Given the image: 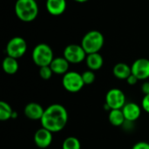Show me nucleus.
Here are the masks:
<instances>
[{"instance_id": "nucleus-1", "label": "nucleus", "mask_w": 149, "mask_h": 149, "mask_svg": "<svg viewBox=\"0 0 149 149\" xmlns=\"http://www.w3.org/2000/svg\"><path fill=\"white\" fill-rule=\"evenodd\" d=\"M68 121V112L66 108L60 104H52L45 109L44 114L40 120L42 127L52 133L62 131Z\"/></svg>"}, {"instance_id": "nucleus-2", "label": "nucleus", "mask_w": 149, "mask_h": 149, "mask_svg": "<svg viewBox=\"0 0 149 149\" xmlns=\"http://www.w3.org/2000/svg\"><path fill=\"white\" fill-rule=\"evenodd\" d=\"M14 10L17 17L22 22L34 21L38 15V5L36 0H17Z\"/></svg>"}, {"instance_id": "nucleus-3", "label": "nucleus", "mask_w": 149, "mask_h": 149, "mask_svg": "<svg viewBox=\"0 0 149 149\" xmlns=\"http://www.w3.org/2000/svg\"><path fill=\"white\" fill-rule=\"evenodd\" d=\"M105 44V38L103 34L96 30L86 32L81 40V46L86 54L99 52Z\"/></svg>"}, {"instance_id": "nucleus-4", "label": "nucleus", "mask_w": 149, "mask_h": 149, "mask_svg": "<svg viewBox=\"0 0 149 149\" xmlns=\"http://www.w3.org/2000/svg\"><path fill=\"white\" fill-rule=\"evenodd\" d=\"M31 58L33 63L38 67L50 65L54 58L52 49L47 44H38L32 50Z\"/></svg>"}, {"instance_id": "nucleus-5", "label": "nucleus", "mask_w": 149, "mask_h": 149, "mask_svg": "<svg viewBox=\"0 0 149 149\" xmlns=\"http://www.w3.org/2000/svg\"><path fill=\"white\" fill-rule=\"evenodd\" d=\"M106 104L104 107L111 111L113 109H122L126 105V95L119 88L110 89L106 95Z\"/></svg>"}, {"instance_id": "nucleus-6", "label": "nucleus", "mask_w": 149, "mask_h": 149, "mask_svg": "<svg viewBox=\"0 0 149 149\" xmlns=\"http://www.w3.org/2000/svg\"><path fill=\"white\" fill-rule=\"evenodd\" d=\"M62 85L69 93H78L85 86L82 75L77 72L70 71L63 75Z\"/></svg>"}, {"instance_id": "nucleus-7", "label": "nucleus", "mask_w": 149, "mask_h": 149, "mask_svg": "<svg viewBox=\"0 0 149 149\" xmlns=\"http://www.w3.org/2000/svg\"><path fill=\"white\" fill-rule=\"evenodd\" d=\"M5 51L7 56L17 59L25 54L27 51V43L24 38L21 37H14L8 41Z\"/></svg>"}, {"instance_id": "nucleus-8", "label": "nucleus", "mask_w": 149, "mask_h": 149, "mask_svg": "<svg viewBox=\"0 0 149 149\" xmlns=\"http://www.w3.org/2000/svg\"><path fill=\"white\" fill-rule=\"evenodd\" d=\"M63 57L70 64H79L86 58V52L81 45L71 44L65 46L63 52Z\"/></svg>"}, {"instance_id": "nucleus-9", "label": "nucleus", "mask_w": 149, "mask_h": 149, "mask_svg": "<svg viewBox=\"0 0 149 149\" xmlns=\"http://www.w3.org/2000/svg\"><path fill=\"white\" fill-rule=\"evenodd\" d=\"M132 73L138 78L139 80H145L149 78V59L138 58L131 65Z\"/></svg>"}, {"instance_id": "nucleus-10", "label": "nucleus", "mask_w": 149, "mask_h": 149, "mask_svg": "<svg viewBox=\"0 0 149 149\" xmlns=\"http://www.w3.org/2000/svg\"><path fill=\"white\" fill-rule=\"evenodd\" d=\"M52 142V133L42 127L36 131L34 134V143L41 149L47 148Z\"/></svg>"}, {"instance_id": "nucleus-11", "label": "nucleus", "mask_w": 149, "mask_h": 149, "mask_svg": "<svg viewBox=\"0 0 149 149\" xmlns=\"http://www.w3.org/2000/svg\"><path fill=\"white\" fill-rule=\"evenodd\" d=\"M123 114L125 116L126 120L134 122L136 121L141 115V107L134 102L126 103V105L121 109Z\"/></svg>"}, {"instance_id": "nucleus-12", "label": "nucleus", "mask_w": 149, "mask_h": 149, "mask_svg": "<svg viewBox=\"0 0 149 149\" xmlns=\"http://www.w3.org/2000/svg\"><path fill=\"white\" fill-rule=\"evenodd\" d=\"M45 109L41 105L35 102H31L27 104L24 109V113L26 118L32 120H40L43 114H44Z\"/></svg>"}, {"instance_id": "nucleus-13", "label": "nucleus", "mask_w": 149, "mask_h": 149, "mask_svg": "<svg viewBox=\"0 0 149 149\" xmlns=\"http://www.w3.org/2000/svg\"><path fill=\"white\" fill-rule=\"evenodd\" d=\"M66 0H46L45 8L49 14L52 16H60L66 10Z\"/></svg>"}, {"instance_id": "nucleus-14", "label": "nucleus", "mask_w": 149, "mask_h": 149, "mask_svg": "<svg viewBox=\"0 0 149 149\" xmlns=\"http://www.w3.org/2000/svg\"><path fill=\"white\" fill-rule=\"evenodd\" d=\"M70 63L64 57H57L54 58L52 61L50 67L52 70L53 73L58 75H65L69 71Z\"/></svg>"}, {"instance_id": "nucleus-15", "label": "nucleus", "mask_w": 149, "mask_h": 149, "mask_svg": "<svg viewBox=\"0 0 149 149\" xmlns=\"http://www.w3.org/2000/svg\"><path fill=\"white\" fill-rule=\"evenodd\" d=\"M86 63L89 70L92 71H97L100 70L104 64V59L103 57L99 53H92V54H87L86 58Z\"/></svg>"}, {"instance_id": "nucleus-16", "label": "nucleus", "mask_w": 149, "mask_h": 149, "mask_svg": "<svg viewBox=\"0 0 149 149\" xmlns=\"http://www.w3.org/2000/svg\"><path fill=\"white\" fill-rule=\"evenodd\" d=\"M113 75L119 79H127L132 74L131 66L126 63H118L113 69Z\"/></svg>"}, {"instance_id": "nucleus-17", "label": "nucleus", "mask_w": 149, "mask_h": 149, "mask_svg": "<svg viewBox=\"0 0 149 149\" xmlns=\"http://www.w3.org/2000/svg\"><path fill=\"white\" fill-rule=\"evenodd\" d=\"M2 67L3 72L6 74L9 75H13L18 71V62L17 58H14L12 57L7 56L3 58V63H2Z\"/></svg>"}, {"instance_id": "nucleus-18", "label": "nucleus", "mask_w": 149, "mask_h": 149, "mask_svg": "<svg viewBox=\"0 0 149 149\" xmlns=\"http://www.w3.org/2000/svg\"><path fill=\"white\" fill-rule=\"evenodd\" d=\"M108 120L114 127H122L126 119L121 109H113L109 111Z\"/></svg>"}, {"instance_id": "nucleus-19", "label": "nucleus", "mask_w": 149, "mask_h": 149, "mask_svg": "<svg viewBox=\"0 0 149 149\" xmlns=\"http://www.w3.org/2000/svg\"><path fill=\"white\" fill-rule=\"evenodd\" d=\"M14 111L12 110L11 107L5 101L0 102V120L2 121L9 120L12 118Z\"/></svg>"}, {"instance_id": "nucleus-20", "label": "nucleus", "mask_w": 149, "mask_h": 149, "mask_svg": "<svg viewBox=\"0 0 149 149\" xmlns=\"http://www.w3.org/2000/svg\"><path fill=\"white\" fill-rule=\"evenodd\" d=\"M81 144L78 138L74 136L67 137L62 144V149H80Z\"/></svg>"}, {"instance_id": "nucleus-21", "label": "nucleus", "mask_w": 149, "mask_h": 149, "mask_svg": "<svg viewBox=\"0 0 149 149\" xmlns=\"http://www.w3.org/2000/svg\"><path fill=\"white\" fill-rule=\"evenodd\" d=\"M81 75H82V79H83L85 85H91L95 81L96 76H95V73L93 72V71H92V70L85 71L83 73H81Z\"/></svg>"}, {"instance_id": "nucleus-22", "label": "nucleus", "mask_w": 149, "mask_h": 149, "mask_svg": "<svg viewBox=\"0 0 149 149\" xmlns=\"http://www.w3.org/2000/svg\"><path fill=\"white\" fill-rule=\"evenodd\" d=\"M39 76L42 79L44 80H49L52 74H53V72L52 70L51 69L50 65H47V66H42V67H39Z\"/></svg>"}, {"instance_id": "nucleus-23", "label": "nucleus", "mask_w": 149, "mask_h": 149, "mask_svg": "<svg viewBox=\"0 0 149 149\" xmlns=\"http://www.w3.org/2000/svg\"><path fill=\"white\" fill-rule=\"evenodd\" d=\"M141 107L145 112L149 113V94L144 95L141 101Z\"/></svg>"}, {"instance_id": "nucleus-24", "label": "nucleus", "mask_w": 149, "mask_h": 149, "mask_svg": "<svg viewBox=\"0 0 149 149\" xmlns=\"http://www.w3.org/2000/svg\"><path fill=\"white\" fill-rule=\"evenodd\" d=\"M132 149H149V143L147 141H139L133 146Z\"/></svg>"}, {"instance_id": "nucleus-25", "label": "nucleus", "mask_w": 149, "mask_h": 149, "mask_svg": "<svg viewBox=\"0 0 149 149\" xmlns=\"http://www.w3.org/2000/svg\"><path fill=\"white\" fill-rule=\"evenodd\" d=\"M127 80V84L128 85H130V86H134V85H136L137 84V82L139 81V79H138V78L137 77H135L133 73L126 79Z\"/></svg>"}, {"instance_id": "nucleus-26", "label": "nucleus", "mask_w": 149, "mask_h": 149, "mask_svg": "<svg viewBox=\"0 0 149 149\" xmlns=\"http://www.w3.org/2000/svg\"><path fill=\"white\" fill-rule=\"evenodd\" d=\"M141 91L142 93H144V95H147V94H149V82L147 81V82H144L141 86Z\"/></svg>"}, {"instance_id": "nucleus-27", "label": "nucleus", "mask_w": 149, "mask_h": 149, "mask_svg": "<svg viewBox=\"0 0 149 149\" xmlns=\"http://www.w3.org/2000/svg\"><path fill=\"white\" fill-rule=\"evenodd\" d=\"M74 2H77V3H86L89 0H73Z\"/></svg>"}]
</instances>
